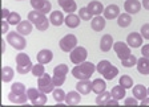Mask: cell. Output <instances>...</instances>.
<instances>
[{
    "label": "cell",
    "instance_id": "obj_1",
    "mask_svg": "<svg viewBox=\"0 0 149 107\" xmlns=\"http://www.w3.org/2000/svg\"><path fill=\"white\" fill-rule=\"evenodd\" d=\"M95 70H96L95 64L84 61V62H81V64L76 65V66L72 69V74H73V77L77 78L79 81L80 80H89L91 77H92V74L95 73Z\"/></svg>",
    "mask_w": 149,
    "mask_h": 107
},
{
    "label": "cell",
    "instance_id": "obj_2",
    "mask_svg": "<svg viewBox=\"0 0 149 107\" xmlns=\"http://www.w3.org/2000/svg\"><path fill=\"white\" fill-rule=\"evenodd\" d=\"M32 62L31 58L28 57V54L25 53H19L16 56V70L19 74H28L29 71H32Z\"/></svg>",
    "mask_w": 149,
    "mask_h": 107
},
{
    "label": "cell",
    "instance_id": "obj_3",
    "mask_svg": "<svg viewBox=\"0 0 149 107\" xmlns=\"http://www.w3.org/2000/svg\"><path fill=\"white\" fill-rule=\"evenodd\" d=\"M7 43H9V45L17 50H24L27 46V41H25L24 36L20 34L19 32H9L7 34Z\"/></svg>",
    "mask_w": 149,
    "mask_h": 107
},
{
    "label": "cell",
    "instance_id": "obj_4",
    "mask_svg": "<svg viewBox=\"0 0 149 107\" xmlns=\"http://www.w3.org/2000/svg\"><path fill=\"white\" fill-rule=\"evenodd\" d=\"M28 98H29V102H31L33 106H43V104L47 103L48 98H47L45 93H43L40 89H28L27 90Z\"/></svg>",
    "mask_w": 149,
    "mask_h": 107
},
{
    "label": "cell",
    "instance_id": "obj_5",
    "mask_svg": "<svg viewBox=\"0 0 149 107\" xmlns=\"http://www.w3.org/2000/svg\"><path fill=\"white\" fill-rule=\"evenodd\" d=\"M55 82H53V78L49 75V74H44V75L39 77L37 78V87L41 90L45 94H49L55 90Z\"/></svg>",
    "mask_w": 149,
    "mask_h": 107
},
{
    "label": "cell",
    "instance_id": "obj_6",
    "mask_svg": "<svg viewBox=\"0 0 149 107\" xmlns=\"http://www.w3.org/2000/svg\"><path fill=\"white\" fill-rule=\"evenodd\" d=\"M68 66L65 64H60L57 65V66H55V69H53V82H55L56 86H61L63 83L65 82V80H67V74H68Z\"/></svg>",
    "mask_w": 149,
    "mask_h": 107
},
{
    "label": "cell",
    "instance_id": "obj_7",
    "mask_svg": "<svg viewBox=\"0 0 149 107\" xmlns=\"http://www.w3.org/2000/svg\"><path fill=\"white\" fill-rule=\"evenodd\" d=\"M60 49L65 53H71L77 45V37L74 34H65L59 43Z\"/></svg>",
    "mask_w": 149,
    "mask_h": 107
},
{
    "label": "cell",
    "instance_id": "obj_8",
    "mask_svg": "<svg viewBox=\"0 0 149 107\" xmlns=\"http://www.w3.org/2000/svg\"><path fill=\"white\" fill-rule=\"evenodd\" d=\"M87 56H88V50L85 49L84 46H76L71 52L69 58H71V61L73 62L74 65H79L87 60Z\"/></svg>",
    "mask_w": 149,
    "mask_h": 107
},
{
    "label": "cell",
    "instance_id": "obj_9",
    "mask_svg": "<svg viewBox=\"0 0 149 107\" xmlns=\"http://www.w3.org/2000/svg\"><path fill=\"white\" fill-rule=\"evenodd\" d=\"M113 50L117 54V57L120 60H125L127 57H129L132 54L130 52V48L127 43H123V41H117V43L113 44Z\"/></svg>",
    "mask_w": 149,
    "mask_h": 107
},
{
    "label": "cell",
    "instance_id": "obj_10",
    "mask_svg": "<svg viewBox=\"0 0 149 107\" xmlns=\"http://www.w3.org/2000/svg\"><path fill=\"white\" fill-rule=\"evenodd\" d=\"M143 38L144 37L141 36V33H139V32H132V33H129L127 37V44L130 48H140V46L143 45Z\"/></svg>",
    "mask_w": 149,
    "mask_h": 107
},
{
    "label": "cell",
    "instance_id": "obj_11",
    "mask_svg": "<svg viewBox=\"0 0 149 107\" xmlns=\"http://www.w3.org/2000/svg\"><path fill=\"white\" fill-rule=\"evenodd\" d=\"M76 90L83 95H88L91 91H93V83L89 80H80L76 83Z\"/></svg>",
    "mask_w": 149,
    "mask_h": 107
},
{
    "label": "cell",
    "instance_id": "obj_12",
    "mask_svg": "<svg viewBox=\"0 0 149 107\" xmlns=\"http://www.w3.org/2000/svg\"><path fill=\"white\" fill-rule=\"evenodd\" d=\"M8 101L12 102V103H17V104H24L27 103V101H29L28 98V94L27 93H15V91H11L8 94Z\"/></svg>",
    "mask_w": 149,
    "mask_h": 107
},
{
    "label": "cell",
    "instance_id": "obj_13",
    "mask_svg": "<svg viewBox=\"0 0 149 107\" xmlns=\"http://www.w3.org/2000/svg\"><path fill=\"white\" fill-rule=\"evenodd\" d=\"M102 13H104V17H105L107 20H113V19L120 16V8H118V5H116V4H109L108 7H105V9H104Z\"/></svg>",
    "mask_w": 149,
    "mask_h": 107
},
{
    "label": "cell",
    "instance_id": "obj_14",
    "mask_svg": "<svg viewBox=\"0 0 149 107\" xmlns=\"http://www.w3.org/2000/svg\"><path fill=\"white\" fill-rule=\"evenodd\" d=\"M113 44H115L113 37H112L111 34H104V36L101 37V40H100V49H101V52L108 53L109 50L113 48Z\"/></svg>",
    "mask_w": 149,
    "mask_h": 107
},
{
    "label": "cell",
    "instance_id": "obj_15",
    "mask_svg": "<svg viewBox=\"0 0 149 107\" xmlns=\"http://www.w3.org/2000/svg\"><path fill=\"white\" fill-rule=\"evenodd\" d=\"M124 9L127 11V13H139L140 9H141V4H140L139 0H125L124 3Z\"/></svg>",
    "mask_w": 149,
    "mask_h": 107
},
{
    "label": "cell",
    "instance_id": "obj_16",
    "mask_svg": "<svg viewBox=\"0 0 149 107\" xmlns=\"http://www.w3.org/2000/svg\"><path fill=\"white\" fill-rule=\"evenodd\" d=\"M132 93H133L134 98H137L140 102L148 97V89H146L144 85H140V83H139V85H136V86H133Z\"/></svg>",
    "mask_w": 149,
    "mask_h": 107
},
{
    "label": "cell",
    "instance_id": "obj_17",
    "mask_svg": "<svg viewBox=\"0 0 149 107\" xmlns=\"http://www.w3.org/2000/svg\"><path fill=\"white\" fill-rule=\"evenodd\" d=\"M105 17H102V16H95L92 19V21H91V27L95 32H101L104 28H105Z\"/></svg>",
    "mask_w": 149,
    "mask_h": 107
},
{
    "label": "cell",
    "instance_id": "obj_18",
    "mask_svg": "<svg viewBox=\"0 0 149 107\" xmlns=\"http://www.w3.org/2000/svg\"><path fill=\"white\" fill-rule=\"evenodd\" d=\"M52 58H53V53L49 49H43L37 53V62H40L43 65L49 64L52 61Z\"/></svg>",
    "mask_w": 149,
    "mask_h": 107
},
{
    "label": "cell",
    "instance_id": "obj_19",
    "mask_svg": "<svg viewBox=\"0 0 149 107\" xmlns=\"http://www.w3.org/2000/svg\"><path fill=\"white\" fill-rule=\"evenodd\" d=\"M16 32H19V33L23 34V36L29 34L32 32V23L29 21V20H28V21H25V20L20 21L17 25H16Z\"/></svg>",
    "mask_w": 149,
    "mask_h": 107
},
{
    "label": "cell",
    "instance_id": "obj_20",
    "mask_svg": "<svg viewBox=\"0 0 149 107\" xmlns=\"http://www.w3.org/2000/svg\"><path fill=\"white\" fill-rule=\"evenodd\" d=\"M81 102V95L80 93L76 90V91H69L65 97V103L68 106H74V104H79Z\"/></svg>",
    "mask_w": 149,
    "mask_h": 107
},
{
    "label": "cell",
    "instance_id": "obj_21",
    "mask_svg": "<svg viewBox=\"0 0 149 107\" xmlns=\"http://www.w3.org/2000/svg\"><path fill=\"white\" fill-rule=\"evenodd\" d=\"M59 5L67 13H73L77 8V4H76L74 0H59Z\"/></svg>",
    "mask_w": 149,
    "mask_h": 107
},
{
    "label": "cell",
    "instance_id": "obj_22",
    "mask_svg": "<svg viewBox=\"0 0 149 107\" xmlns=\"http://www.w3.org/2000/svg\"><path fill=\"white\" fill-rule=\"evenodd\" d=\"M137 70L140 74H144V75H148L149 74V58L143 57L137 60Z\"/></svg>",
    "mask_w": 149,
    "mask_h": 107
},
{
    "label": "cell",
    "instance_id": "obj_23",
    "mask_svg": "<svg viewBox=\"0 0 149 107\" xmlns=\"http://www.w3.org/2000/svg\"><path fill=\"white\" fill-rule=\"evenodd\" d=\"M64 15H63L61 11H52L49 16V21L52 23L55 27H60V25L64 23Z\"/></svg>",
    "mask_w": 149,
    "mask_h": 107
},
{
    "label": "cell",
    "instance_id": "obj_24",
    "mask_svg": "<svg viewBox=\"0 0 149 107\" xmlns=\"http://www.w3.org/2000/svg\"><path fill=\"white\" fill-rule=\"evenodd\" d=\"M80 16L79 15H74V13H69L67 17H65V20H64V23H65V25L68 28H77L79 25H80Z\"/></svg>",
    "mask_w": 149,
    "mask_h": 107
},
{
    "label": "cell",
    "instance_id": "obj_25",
    "mask_svg": "<svg viewBox=\"0 0 149 107\" xmlns=\"http://www.w3.org/2000/svg\"><path fill=\"white\" fill-rule=\"evenodd\" d=\"M88 9L93 13V16H99V15H101V13L104 12V9L105 8H104V5H102L100 1L93 0V1H91V3L88 4Z\"/></svg>",
    "mask_w": 149,
    "mask_h": 107
},
{
    "label": "cell",
    "instance_id": "obj_26",
    "mask_svg": "<svg viewBox=\"0 0 149 107\" xmlns=\"http://www.w3.org/2000/svg\"><path fill=\"white\" fill-rule=\"evenodd\" d=\"M44 19H45V15H44L43 12H40V11H31V12L28 13V20L32 23L33 25L39 24L40 21H43Z\"/></svg>",
    "mask_w": 149,
    "mask_h": 107
},
{
    "label": "cell",
    "instance_id": "obj_27",
    "mask_svg": "<svg viewBox=\"0 0 149 107\" xmlns=\"http://www.w3.org/2000/svg\"><path fill=\"white\" fill-rule=\"evenodd\" d=\"M125 87L123 85H117L115 86L113 89L111 90V94H112V98L117 99V101H121V99L125 98Z\"/></svg>",
    "mask_w": 149,
    "mask_h": 107
},
{
    "label": "cell",
    "instance_id": "obj_28",
    "mask_svg": "<svg viewBox=\"0 0 149 107\" xmlns=\"http://www.w3.org/2000/svg\"><path fill=\"white\" fill-rule=\"evenodd\" d=\"M13 75H15V71H13L12 67H9V66L1 67V81L3 82H11Z\"/></svg>",
    "mask_w": 149,
    "mask_h": 107
},
{
    "label": "cell",
    "instance_id": "obj_29",
    "mask_svg": "<svg viewBox=\"0 0 149 107\" xmlns=\"http://www.w3.org/2000/svg\"><path fill=\"white\" fill-rule=\"evenodd\" d=\"M93 83V93L95 94H101L102 91H105L107 90V85H105V81L101 80V78H97V80L92 81Z\"/></svg>",
    "mask_w": 149,
    "mask_h": 107
},
{
    "label": "cell",
    "instance_id": "obj_30",
    "mask_svg": "<svg viewBox=\"0 0 149 107\" xmlns=\"http://www.w3.org/2000/svg\"><path fill=\"white\" fill-rule=\"evenodd\" d=\"M109 99H112V94L111 91H102L101 94H97L96 97V103L99 106H107V103L109 102Z\"/></svg>",
    "mask_w": 149,
    "mask_h": 107
},
{
    "label": "cell",
    "instance_id": "obj_31",
    "mask_svg": "<svg viewBox=\"0 0 149 107\" xmlns=\"http://www.w3.org/2000/svg\"><path fill=\"white\" fill-rule=\"evenodd\" d=\"M117 24L121 28H127L132 24V17H130V13H121L117 19Z\"/></svg>",
    "mask_w": 149,
    "mask_h": 107
},
{
    "label": "cell",
    "instance_id": "obj_32",
    "mask_svg": "<svg viewBox=\"0 0 149 107\" xmlns=\"http://www.w3.org/2000/svg\"><path fill=\"white\" fill-rule=\"evenodd\" d=\"M117 75H118V69H117L116 66H113V65L109 67V69L105 71V73L102 74V77H104L105 80H108V81H112L113 78H116Z\"/></svg>",
    "mask_w": 149,
    "mask_h": 107
},
{
    "label": "cell",
    "instance_id": "obj_33",
    "mask_svg": "<svg viewBox=\"0 0 149 107\" xmlns=\"http://www.w3.org/2000/svg\"><path fill=\"white\" fill-rule=\"evenodd\" d=\"M52 94H53V99H55L57 103H61V102H64L65 101V97H67V94L64 93V90L63 89H55L52 91Z\"/></svg>",
    "mask_w": 149,
    "mask_h": 107
},
{
    "label": "cell",
    "instance_id": "obj_34",
    "mask_svg": "<svg viewBox=\"0 0 149 107\" xmlns=\"http://www.w3.org/2000/svg\"><path fill=\"white\" fill-rule=\"evenodd\" d=\"M32 75H35V77H41V75H44L45 74V69H44V65L43 64H36V65H33V67H32Z\"/></svg>",
    "mask_w": 149,
    "mask_h": 107
},
{
    "label": "cell",
    "instance_id": "obj_35",
    "mask_svg": "<svg viewBox=\"0 0 149 107\" xmlns=\"http://www.w3.org/2000/svg\"><path fill=\"white\" fill-rule=\"evenodd\" d=\"M79 16H80L81 20H92L93 19V13L91 12L89 9H88V7H83V8H80V11H79Z\"/></svg>",
    "mask_w": 149,
    "mask_h": 107
},
{
    "label": "cell",
    "instance_id": "obj_36",
    "mask_svg": "<svg viewBox=\"0 0 149 107\" xmlns=\"http://www.w3.org/2000/svg\"><path fill=\"white\" fill-rule=\"evenodd\" d=\"M111 66H112V64L108 61V60H102V61H100L99 64H97L96 69H97V71H99L100 74H104Z\"/></svg>",
    "mask_w": 149,
    "mask_h": 107
},
{
    "label": "cell",
    "instance_id": "obj_37",
    "mask_svg": "<svg viewBox=\"0 0 149 107\" xmlns=\"http://www.w3.org/2000/svg\"><path fill=\"white\" fill-rule=\"evenodd\" d=\"M120 85H123L125 89H130L133 87V80L129 75H121L120 77Z\"/></svg>",
    "mask_w": 149,
    "mask_h": 107
},
{
    "label": "cell",
    "instance_id": "obj_38",
    "mask_svg": "<svg viewBox=\"0 0 149 107\" xmlns=\"http://www.w3.org/2000/svg\"><path fill=\"white\" fill-rule=\"evenodd\" d=\"M121 64L124 67H132L134 65H137V58L133 54H130L129 57H127L125 60H121Z\"/></svg>",
    "mask_w": 149,
    "mask_h": 107
},
{
    "label": "cell",
    "instance_id": "obj_39",
    "mask_svg": "<svg viewBox=\"0 0 149 107\" xmlns=\"http://www.w3.org/2000/svg\"><path fill=\"white\" fill-rule=\"evenodd\" d=\"M28 89H25V85L22 82H13L11 85V91H15V93H27Z\"/></svg>",
    "mask_w": 149,
    "mask_h": 107
},
{
    "label": "cell",
    "instance_id": "obj_40",
    "mask_svg": "<svg viewBox=\"0 0 149 107\" xmlns=\"http://www.w3.org/2000/svg\"><path fill=\"white\" fill-rule=\"evenodd\" d=\"M7 21L9 23V25H17L19 23L22 21V17H20V15L17 12H11V15L7 19Z\"/></svg>",
    "mask_w": 149,
    "mask_h": 107
},
{
    "label": "cell",
    "instance_id": "obj_41",
    "mask_svg": "<svg viewBox=\"0 0 149 107\" xmlns=\"http://www.w3.org/2000/svg\"><path fill=\"white\" fill-rule=\"evenodd\" d=\"M49 19H44L43 21H40L39 23V24H36L35 25V27H36V29L37 31H40V32H44V31H47V29H48V27H49Z\"/></svg>",
    "mask_w": 149,
    "mask_h": 107
},
{
    "label": "cell",
    "instance_id": "obj_42",
    "mask_svg": "<svg viewBox=\"0 0 149 107\" xmlns=\"http://www.w3.org/2000/svg\"><path fill=\"white\" fill-rule=\"evenodd\" d=\"M44 3H45V0H31L32 8L36 9V11H41V8H43Z\"/></svg>",
    "mask_w": 149,
    "mask_h": 107
},
{
    "label": "cell",
    "instance_id": "obj_43",
    "mask_svg": "<svg viewBox=\"0 0 149 107\" xmlns=\"http://www.w3.org/2000/svg\"><path fill=\"white\" fill-rule=\"evenodd\" d=\"M141 36L145 38V40H149V24H144L141 27V31H140Z\"/></svg>",
    "mask_w": 149,
    "mask_h": 107
},
{
    "label": "cell",
    "instance_id": "obj_44",
    "mask_svg": "<svg viewBox=\"0 0 149 107\" xmlns=\"http://www.w3.org/2000/svg\"><path fill=\"white\" fill-rule=\"evenodd\" d=\"M139 99L137 98H127L125 99V106H137V104H139Z\"/></svg>",
    "mask_w": 149,
    "mask_h": 107
},
{
    "label": "cell",
    "instance_id": "obj_45",
    "mask_svg": "<svg viewBox=\"0 0 149 107\" xmlns=\"http://www.w3.org/2000/svg\"><path fill=\"white\" fill-rule=\"evenodd\" d=\"M141 54H143V57L149 58V44H145V45L141 46Z\"/></svg>",
    "mask_w": 149,
    "mask_h": 107
},
{
    "label": "cell",
    "instance_id": "obj_46",
    "mask_svg": "<svg viewBox=\"0 0 149 107\" xmlns=\"http://www.w3.org/2000/svg\"><path fill=\"white\" fill-rule=\"evenodd\" d=\"M9 28V23L7 20H1V33H7Z\"/></svg>",
    "mask_w": 149,
    "mask_h": 107
},
{
    "label": "cell",
    "instance_id": "obj_47",
    "mask_svg": "<svg viewBox=\"0 0 149 107\" xmlns=\"http://www.w3.org/2000/svg\"><path fill=\"white\" fill-rule=\"evenodd\" d=\"M9 15H11V12H9L7 8H3V9H1V17H3V20H7Z\"/></svg>",
    "mask_w": 149,
    "mask_h": 107
},
{
    "label": "cell",
    "instance_id": "obj_48",
    "mask_svg": "<svg viewBox=\"0 0 149 107\" xmlns=\"http://www.w3.org/2000/svg\"><path fill=\"white\" fill-rule=\"evenodd\" d=\"M117 104H118V101H117V99L112 98V99H109V102L107 103V106H117Z\"/></svg>",
    "mask_w": 149,
    "mask_h": 107
},
{
    "label": "cell",
    "instance_id": "obj_49",
    "mask_svg": "<svg viewBox=\"0 0 149 107\" xmlns=\"http://www.w3.org/2000/svg\"><path fill=\"white\" fill-rule=\"evenodd\" d=\"M141 104H143V106H149V97H146L145 99H143V101H141Z\"/></svg>",
    "mask_w": 149,
    "mask_h": 107
},
{
    "label": "cell",
    "instance_id": "obj_50",
    "mask_svg": "<svg viewBox=\"0 0 149 107\" xmlns=\"http://www.w3.org/2000/svg\"><path fill=\"white\" fill-rule=\"evenodd\" d=\"M143 7L149 11V0H143Z\"/></svg>",
    "mask_w": 149,
    "mask_h": 107
},
{
    "label": "cell",
    "instance_id": "obj_51",
    "mask_svg": "<svg viewBox=\"0 0 149 107\" xmlns=\"http://www.w3.org/2000/svg\"><path fill=\"white\" fill-rule=\"evenodd\" d=\"M6 52V41L1 40V53Z\"/></svg>",
    "mask_w": 149,
    "mask_h": 107
},
{
    "label": "cell",
    "instance_id": "obj_52",
    "mask_svg": "<svg viewBox=\"0 0 149 107\" xmlns=\"http://www.w3.org/2000/svg\"><path fill=\"white\" fill-rule=\"evenodd\" d=\"M148 95H149V87H148Z\"/></svg>",
    "mask_w": 149,
    "mask_h": 107
},
{
    "label": "cell",
    "instance_id": "obj_53",
    "mask_svg": "<svg viewBox=\"0 0 149 107\" xmlns=\"http://www.w3.org/2000/svg\"><path fill=\"white\" fill-rule=\"evenodd\" d=\"M19 1H23V0H19Z\"/></svg>",
    "mask_w": 149,
    "mask_h": 107
}]
</instances>
